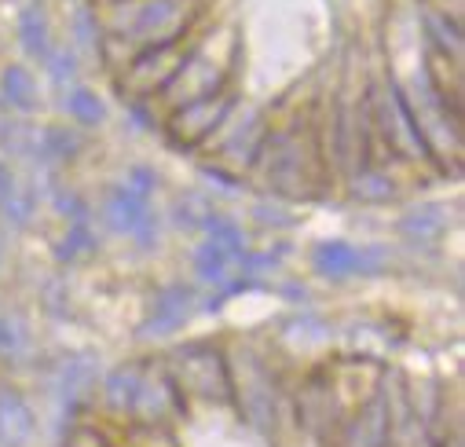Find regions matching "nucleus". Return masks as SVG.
Here are the masks:
<instances>
[{
  "mask_svg": "<svg viewBox=\"0 0 465 447\" xmlns=\"http://www.w3.org/2000/svg\"><path fill=\"white\" fill-rule=\"evenodd\" d=\"M173 385L180 392L187 389V392H194L202 400H216V403H231V392H235L223 360L213 349H180Z\"/></svg>",
  "mask_w": 465,
  "mask_h": 447,
  "instance_id": "f257e3e1",
  "label": "nucleus"
},
{
  "mask_svg": "<svg viewBox=\"0 0 465 447\" xmlns=\"http://www.w3.org/2000/svg\"><path fill=\"white\" fill-rule=\"evenodd\" d=\"M389 436H392V407L378 392L374 400H367L360 407V414L352 422L344 425L341 447H389Z\"/></svg>",
  "mask_w": 465,
  "mask_h": 447,
  "instance_id": "f03ea898",
  "label": "nucleus"
},
{
  "mask_svg": "<svg viewBox=\"0 0 465 447\" xmlns=\"http://www.w3.org/2000/svg\"><path fill=\"white\" fill-rule=\"evenodd\" d=\"M180 407H183L180 389L173 385V378L158 374V378H140V389H136L129 411H136V418L154 429V425H162L165 418L180 414Z\"/></svg>",
  "mask_w": 465,
  "mask_h": 447,
  "instance_id": "7ed1b4c3",
  "label": "nucleus"
},
{
  "mask_svg": "<svg viewBox=\"0 0 465 447\" xmlns=\"http://www.w3.org/2000/svg\"><path fill=\"white\" fill-rule=\"evenodd\" d=\"M34 411L15 389H0V447H30Z\"/></svg>",
  "mask_w": 465,
  "mask_h": 447,
  "instance_id": "20e7f679",
  "label": "nucleus"
},
{
  "mask_svg": "<svg viewBox=\"0 0 465 447\" xmlns=\"http://www.w3.org/2000/svg\"><path fill=\"white\" fill-rule=\"evenodd\" d=\"M187 308H191V293L187 290H165L158 297V308H154V319H151V330L154 333H165V330H176L183 319H187Z\"/></svg>",
  "mask_w": 465,
  "mask_h": 447,
  "instance_id": "39448f33",
  "label": "nucleus"
},
{
  "mask_svg": "<svg viewBox=\"0 0 465 447\" xmlns=\"http://www.w3.org/2000/svg\"><path fill=\"white\" fill-rule=\"evenodd\" d=\"M363 264V257L352 250V246H344V243H326L315 250V268L326 272V275H348V272H356Z\"/></svg>",
  "mask_w": 465,
  "mask_h": 447,
  "instance_id": "423d86ee",
  "label": "nucleus"
},
{
  "mask_svg": "<svg viewBox=\"0 0 465 447\" xmlns=\"http://www.w3.org/2000/svg\"><path fill=\"white\" fill-rule=\"evenodd\" d=\"M140 371L136 367H118L110 374V382H106V403H110V411H129L133 407V396H136V389H140Z\"/></svg>",
  "mask_w": 465,
  "mask_h": 447,
  "instance_id": "0eeeda50",
  "label": "nucleus"
},
{
  "mask_svg": "<svg viewBox=\"0 0 465 447\" xmlns=\"http://www.w3.org/2000/svg\"><path fill=\"white\" fill-rule=\"evenodd\" d=\"M110 220H114V228H136V224L143 220V205H140V198H133V194H118L110 202Z\"/></svg>",
  "mask_w": 465,
  "mask_h": 447,
  "instance_id": "6e6552de",
  "label": "nucleus"
},
{
  "mask_svg": "<svg viewBox=\"0 0 465 447\" xmlns=\"http://www.w3.org/2000/svg\"><path fill=\"white\" fill-rule=\"evenodd\" d=\"M63 447H106V443H103V432L95 429H74Z\"/></svg>",
  "mask_w": 465,
  "mask_h": 447,
  "instance_id": "1a4fd4ad",
  "label": "nucleus"
},
{
  "mask_svg": "<svg viewBox=\"0 0 465 447\" xmlns=\"http://www.w3.org/2000/svg\"><path fill=\"white\" fill-rule=\"evenodd\" d=\"M15 345V338H12V326L5 323V319H0V353H8Z\"/></svg>",
  "mask_w": 465,
  "mask_h": 447,
  "instance_id": "9d476101",
  "label": "nucleus"
},
{
  "mask_svg": "<svg viewBox=\"0 0 465 447\" xmlns=\"http://www.w3.org/2000/svg\"><path fill=\"white\" fill-rule=\"evenodd\" d=\"M436 447H461V443H458V436H443Z\"/></svg>",
  "mask_w": 465,
  "mask_h": 447,
  "instance_id": "9b49d317",
  "label": "nucleus"
}]
</instances>
